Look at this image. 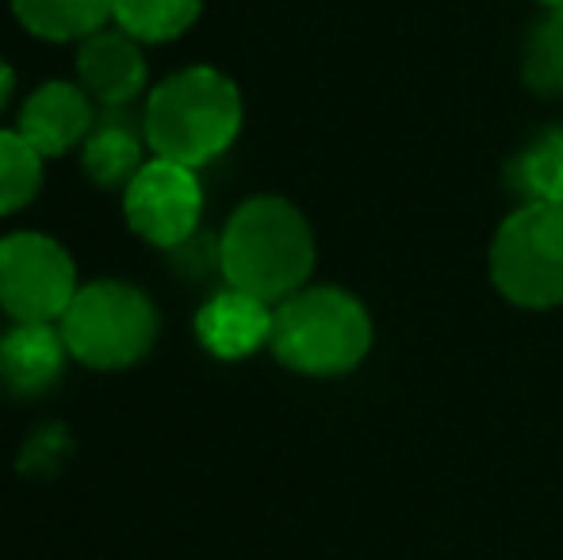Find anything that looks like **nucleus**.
<instances>
[{
	"instance_id": "obj_2",
	"label": "nucleus",
	"mask_w": 563,
	"mask_h": 560,
	"mask_svg": "<svg viewBox=\"0 0 563 560\" xmlns=\"http://www.w3.org/2000/svg\"><path fill=\"white\" fill-rule=\"evenodd\" d=\"M142 128L154 157L200 169L242 131V92L216 66L177 69L150 92Z\"/></svg>"
},
{
	"instance_id": "obj_5",
	"label": "nucleus",
	"mask_w": 563,
	"mask_h": 560,
	"mask_svg": "<svg viewBox=\"0 0 563 560\" xmlns=\"http://www.w3.org/2000/svg\"><path fill=\"white\" fill-rule=\"evenodd\" d=\"M490 277L518 307L563 304V204H521L498 227Z\"/></svg>"
},
{
	"instance_id": "obj_16",
	"label": "nucleus",
	"mask_w": 563,
	"mask_h": 560,
	"mask_svg": "<svg viewBox=\"0 0 563 560\" xmlns=\"http://www.w3.org/2000/svg\"><path fill=\"white\" fill-rule=\"evenodd\" d=\"M46 157L20 131H0V216L23 211L43 188Z\"/></svg>"
},
{
	"instance_id": "obj_6",
	"label": "nucleus",
	"mask_w": 563,
	"mask_h": 560,
	"mask_svg": "<svg viewBox=\"0 0 563 560\" xmlns=\"http://www.w3.org/2000/svg\"><path fill=\"white\" fill-rule=\"evenodd\" d=\"M77 288L74 257L51 234L15 231L0 239V311L12 322H58Z\"/></svg>"
},
{
	"instance_id": "obj_17",
	"label": "nucleus",
	"mask_w": 563,
	"mask_h": 560,
	"mask_svg": "<svg viewBox=\"0 0 563 560\" xmlns=\"http://www.w3.org/2000/svg\"><path fill=\"white\" fill-rule=\"evenodd\" d=\"M521 77L537 97H560L563 92V8H549L526 39Z\"/></svg>"
},
{
	"instance_id": "obj_4",
	"label": "nucleus",
	"mask_w": 563,
	"mask_h": 560,
	"mask_svg": "<svg viewBox=\"0 0 563 560\" xmlns=\"http://www.w3.org/2000/svg\"><path fill=\"white\" fill-rule=\"evenodd\" d=\"M58 330L74 361L97 373H119L139 365L154 350L162 315L154 299L134 284L92 281L77 288L74 304L58 319Z\"/></svg>"
},
{
	"instance_id": "obj_1",
	"label": "nucleus",
	"mask_w": 563,
	"mask_h": 560,
	"mask_svg": "<svg viewBox=\"0 0 563 560\" xmlns=\"http://www.w3.org/2000/svg\"><path fill=\"white\" fill-rule=\"evenodd\" d=\"M219 270L230 288L265 304L296 296L314 270V234L303 211L284 196H253L238 204L219 234Z\"/></svg>"
},
{
	"instance_id": "obj_11",
	"label": "nucleus",
	"mask_w": 563,
	"mask_h": 560,
	"mask_svg": "<svg viewBox=\"0 0 563 560\" xmlns=\"http://www.w3.org/2000/svg\"><path fill=\"white\" fill-rule=\"evenodd\" d=\"M66 358V338L54 322H12L0 334V384L23 399L43 396L62 381Z\"/></svg>"
},
{
	"instance_id": "obj_3",
	"label": "nucleus",
	"mask_w": 563,
	"mask_h": 560,
	"mask_svg": "<svg viewBox=\"0 0 563 560\" xmlns=\"http://www.w3.org/2000/svg\"><path fill=\"white\" fill-rule=\"evenodd\" d=\"M268 345L291 373L341 376L368 358L372 319L361 299L349 296L345 288L314 284L276 304Z\"/></svg>"
},
{
	"instance_id": "obj_12",
	"label": "nucleus",
	"mask_w": 563,
	"mask_h": 560,
	"mask_svg": "<svg viewBox=\"0 0 563 560\" xmlns=\"http://www.w3.org/2000/svg\"><path fill=\"white\" fill-rule=\"evenodd\" d=\"M115 0H12L23 31L43 43H81L108 28Z\"/></svg>"
},
{
	"instance_id": "obj_7",
	"label": "nucleus",
	"mask_w": 563,
	"mask_h": 560,
	"mask_svg": "<svg viewBox=\"0 0 563 560\" xmlns=\"http://www.w3.org/2000/svg\"><path fill=\"white\" fill-rule=\"evenodd\" d=\"M126 227L142 242L157 250H177L200 231L203 188L196 169L154 157L139 169V177L123 188Z\"/></svg>"
},
{
	"instance_id": "obj_10",
	"label": "nucleus",
	"mask_w": 563,
	"mask_h": 560,
	"mask_svg": "<svg viewBox=\"0 0 563 560\" xmlns=\"http://www.w3.org/2000/svg\"><path fill=\"white\" fill-rule=\"evenodd\" d=\"M273 304L242 288H223L196 311V338L223 361H242L273 338Z\"/></svg>"
},
{
	"instance_id": "obj_8",
	"label": "nucleus",
	"mask_w": 563,
	"mask_h": 560,
	"mask_svg": "<svg viewBox=\"0 0 563 560\" xmlns=\"http://www.w3.org/2000/svg\"><path fill=\"white\" fill-rule=\"evenodd\" d=\"M77 85L104 108H126L146 89L142 43L123 28H104L77 43Z\"/></svg>"
},
{
	"instance_id": "obj_13",
	"label": "nucleus",
	"mask_w": 563,
	"mask_h": 560,
	"mask_svg": "<svg viewBox=\"0 0 563 560\" xmlns=\"http://www.w3.org/2000/svg\"><path fill=\"white\" fill-rule=\"evenodd\" d=\"M142 142L146 135L131 128L126 120H104L89 131V139L81 142V169L97 188H126L142 162Z\"/></svg>"
},
{
	"instance_id": "obj_18",
	"label": "nucleus",
	"mask_w": 563,
	"mask_h": 560,
	"mask_svg": "<svg viewBox=\"0 0 563 560\" xmlns=\"http://www.w3.org/2000/svg\"><path fill=\"white\" fill-rule=\"evenodd\" d=\"M12 92H15V74H12V66H8L4 58H0V112L8 108V100H12Z\"/></svg>"
},
{
	"instance_id": "obj_19",
	"label": "nucleus",
	"mask_w": 563,
	"mask_h": 560,
	"mask_svg": "<svg viewBox=\"0 0 563 560\" xmlns=\"http://www.w3.org/2000/svg\"><path fill=\"white\" fill-rule=\"evenodd\" d=\"M544 8H563V0H541Z\"/></svg>"
},
{
	"instance_id": "obj_9",
	"label": "nucleus",
	"mask_w": 563,
	"mask_h": 560,
	"mask_svg": "<svg viewBox=\"0 0 563 560\" xmlns=\"http://www.w3.org/2000/svg\"><path fill=\"white\" fill-rule=\"evenodd\" d=\"M97 128L92 120V97L74 81H46L23 100L20 135L43 157H62L89 139Z\"/></svg>"
},
{
	"instance_id": "obj_14",
	"label": "nucleus",
	"mask_w": 563,
	"mask_h": 560,
	"mask_svg": "<svg viewBox=\"0 0 563 560\" xmlns=\"http://www.w3.org/2000/svg\"><path fill=\"white\" fill-rule=\"evenodd\" d=\"M510 185L526 204H563V128L541 131L518 150Z\"/></svg>"
},
{
	"instance_id": "obj_15",
	"label": "nucleus",
	"mask_w": 563,
	"mask_h": 560,
	"mask_svg": "<svg viewBox=\"0 0 563 560\" xmlns=\"http://www.w3.org/2000/svg\"><path fill=\"white\" fill-rule=\"evenodd\" d=\"M203 0H115V28H123L131 39L154 46L180 39L200 20Z\"/></svg>"
}]
</instances>
